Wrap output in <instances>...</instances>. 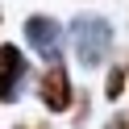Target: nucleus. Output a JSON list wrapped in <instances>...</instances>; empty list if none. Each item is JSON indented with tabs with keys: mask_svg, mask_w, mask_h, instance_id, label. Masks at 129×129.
<instances>
[{
	"mask_svg": "<svg viewBox=\"0 0 129 129\" xmlns=\"http://www.w3.org/2000/svg\"><path fill=\"white\" fill-rule=\"evenodd\" d=\"M67 42H71V50H75L79 67L96 71V67L108 62L112 42H117V38H112V21L100 17V13H79V17L67 25Z\"/></svg>",
	"mask_w": 129,
	"mask_h": 129,
	"instance_id": "obj_1",
	"label": "nucleus"
},
{
	"mask_svg": "<svg viewBox=\"0 0 129 129\" xmlns=\"http://www.w3.org/2000/svg\"><path fill=\"white\" fill-rule=\"evenodd\" d=\"M21 34H25V46L38 54V58L62 62V46H67V29H62V21L46 17V13H34V17H25Z\"/></svg>",
	"mask_w": 129,
	"mask_h": 129,
	"instance_id": "obj_2",
	"label": "nucleus"
},
{
	"mask_svg": "<svg viewBox=\"0 0 129 129\" xmlns=\"http://www.w3.org/2000/svg\"><path fill=\"white\" fill-rule=\"evenodd\" d=\"M38 100H42L46 112H71L75 104V83H71L67 62H46V71L38 75Z\"/></svg>",
	"mask_w": 129,
	"mask_h": 129,
	"instance_id": "obj_3",
	"label": "nucleus"
},
{
	"mask_svg": "<svg viewBox=\"0 0 129 129\" xmlns=\"http://www.w3.org/2000/svg\"><path fill=\"white\" fill-rule=\"evenodd\" d=\"M25 83H29V58L21 54V46L0 42V104H17Z\"/></svg>",
	"mask_w": 129,
	"mask_h": 129,
	"instance_id": "obj_4",
	"label": "nucleus"
},
{
	"mask_svg": "<svg viewBox=\"0 0 129 129\" xmlns=\"http://www.w3.org/2000/svg\"><path fill=\"white\" fill-rule=\"evenodd\" d=\"M125 87H129V67H125V62H112L108 79H104V96H108V100H121Z\"/></svg>",
	"mask_w": 129,
	"mask_h": 129,
	"instance_id": "obj_5",
	"label": "nucleus"
},
{
	"mask_svg": "<svg viewBox=\"0 0 129 129\" xmlns=\"http://www.w3.org/2000/svg\"><path fill=\"white\" fill-rule=\"evenodd\" d=\"M108 129H125V121H121V117H112V121H108Z\"/></svg>",
	"mask_w": 129,
	"mask_h": 129,
	"instance_id": "obj_6",
	"label": "nucleus"
},
{
	"mask_svg": "<svg viewBox=\"0 0 129 129\" xmlns=\"http://www.w3.org/2000/svg\"><path fill=\"white\" fill-rule=\"evenodd\" d=\"M17 129H46V125H17Z\"/></svg>",
	"mask_w": 129,
	"mask_h": 129,
	"instance_id": "obj_7",
	"label": "nucleus"
},
{
	"mask_svg": "<svg viewBox=\"0 0 129 129\" xmlns=\"http://www.w3.org/2000/svg\"><path fill=\"white\" fill-rule=\"evenodd\" d=\"M125 129H129V121H125Z\"/></svg>",
	"mask_w": 129,
	"mask_h": 129,
	"instance_id": "obj_8",
	"label": "nucleus"
}]
</instances>
